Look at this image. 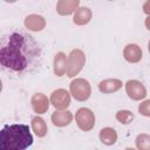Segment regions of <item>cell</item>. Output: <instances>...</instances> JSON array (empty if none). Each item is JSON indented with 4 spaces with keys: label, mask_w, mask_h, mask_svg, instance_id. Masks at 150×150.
Returning <instances> with one entry per match:
<instances>
[{
    "label": "cell",
    "mask_w": 150,
    "mask_h": 150,
    "mask_svg": "<svg viewBox=\"0 0 150 150\" xmlns=\"http://www.w3.org/2000/svg\"><path fill=\"white\" fill-rule=\"evenodd\" d=\"M42 61V47L26 30L11 29L0 36V69L25 76L39 68Z\"/></svg>",
    "instance_id": "6da1fadb"
},
{
    "label": "cell",
    "mask_w": 150,
    "mask_h": 150,
    "mask_svg": "<svg viewBox=\"0 0 150 150\" xmlns=\"http://www.w3.org/2000/svg\"><path fill=\"white\" fill-rule=\"evenodd\" d=\"M33 144V136L26 124H6L0 130V150H23Z\"/></svg>",
    "instance_id": "7a4b0ae2"
},
{
    "label": "cell",
    "mask_w": 150,
    "mask_h": 150,
    "mask_svg": "<svg viewBox=\"0 0 150 150\" xmlns=\"http://www.w3.org/2000/svg\"><path fill=\"white\" fill-rule=\"evenodd\" d=\"M70 90L73 93V96L80 101L87 100L89 97V93H90L88 82L82 79H77V80L73 81L70 84Z\"/></svg>",
    "instance_id": "3957f363"
},
{
    "label": "cell",
    "mask_w": 150,
    "mask_h": 150,
    "mask_svg": "<svg viewBox=\"0 0 150 150\" xmlns=\"http://www.w3.org/2000/svg\"><path fill=\"white\" fill-rule=\"evenodd\" d=\"M76 120H77V124L81 129L83 130H90L94 125V116L91 114V111L89 109H86V108H81L77 114H76Z\"/></svg>",
    "instance_id": "277c9868"
},
{
    "label": "cell",
    "mask_w": 150,
    "mask_h": 150,
    "mask_svg": "<svg viewBox=\"0 0 150 150\" xmlns=\"http://www.w3.org/2000/svg\"><path fill=\"white\" fill-rule=\"evenodd\" d=\"M52 103L54 104L55 108H59V109H63V108L68 107L70 103L69 94L63 89L55 90L52 94Z\"/></svg>",
    "instance_id": "5b68a950"
},
{
    "label": "cell",
    "mask_w": 150,
    "mask_h": 150,
    "mask_svg": "<svg viewBox=\"0 0 150 150\" xmlns=\"http://www.w3.org/2000/svg\"><path fill=\"white\" fill-rule=\"evenodd\" d=\"M127 90L129 93V96L137 100V98H142L145 96V89L142 86V83L137 82V81H129L127 83Z\"/></svg>",
    "instance_id": "8992f818"
},
{
    "label": "cell",
    "mask_w": 150,
    "mask_h": 150,
    "mask_svg": "<svg viewBox=\"0 0 150 150\" xmlns=\"http://www.w3.org/2000/svg\"><path fill=\"white\" fill-rule=\"evenodd\" d=\"M79 0H60L57 5V12L62 15L64 14H70L74 8L77 6Z\"/></svg>",
    "instance_id": "52a82bcc"
},
{
    "label": "cell",
    "mask_w": 150,
    "mask_h": 150,
    "mask_svg": "<svg viewBox=\"0 0 150 150\" xmlns=\"http://www.w3.org/2000/svg\"><path fill=\"white\" fill-rule=\"evenodd\" d=\"M32 102H33V107H34L35 111H38V112H40V114L43 112V111L48 108V100H47L43 95H41V94L35 95V96L33 97Z\"/></svg>",
    "instance_id": "ba28073f"
},
{
    "label": "cell",
    "mask_w": 150,
    "mask_h": 150,
    "mask_svg": "<svg viewBox=\"0 0 150 150\" xmlns=\"http://www.w3.org/2000/svg\"><path fill=\"white\" fill-rule=\"evenodd\" d=\"M52 120L55 125H66L71 121V115L69 111H63V112H55L52 116Z\"/></svg>",
    "instance_id": "9c48e42d"
},
{
    "label": "cell",
    "mask_w": 150,
    "mask_h": 150,
    "mask_svg": "<svg viewBox=\"0 0 150 150\" xmlns=\"http://www.w3.org/2000/svg\"><path fill=\"white\" fill-rule=\"evenodd\" d=\"M116 132L114 129H110V128H105V129H102L101 130V134H100V138L103 143L105 144H112L115 143L116 141Z\"/></svg>",
    "instance_id": "30bf717a"
},
{
    "label": "cell",
    "mask_w": 150,
    "mask_h": 150,
    "mask_svg": "<svg viewBox=\"0 0 150 150\" xmlns=\"http://www.w3.org/2000/svg\"><path fill=\"white\" fill-rule=\"evenodd\" d=\"M90 19V12L87 7H82L79 9V12L76 13L75 18H74V22L82 25V23H87Z\"/></svg>",
    "instance_id": "8fae6325"
},
{
    "label": "cell",
    "mask_w": 150,
    "mask_h": 150,
    "mask_svg": "<svg viewBox=\"0 0 150 150\" xmlns=\"http://www.w3.org/2000/svg\"><path fill=\"white\" fill-rule=\"evenodd\" d=\"M33 129L38 136H45V134L47 132V128L45 125V122L40 117L33 118Z\"/></svg>",
    "instance_id": "7c38bea8"
},
{
    "label": "cell",
    "mask_w": 150,
    "mask_h": 150,
    "mask_svg": "<svg viewBox=\"0 0 150 150\" xmlns=\"http://www.w3.org/2000/svg\"><path fill=\"white\" fill-rule=\"evenodd\" d=\"M62 64H64V55L62 53H59L55 57V73L59 76H62V74L66 69V67Z\"/></svg>",
    "instance_id": "4fadbf2b"
},
{
    "label": "cell",
    "mask_w": 150,
    "mask_h": 150,
    "mask_svg": "<svg viewBox=\"0 0 150 150\" xmlns=\"http://www.w3.org/2000/svg\"><path fill=\"white\" fill-rule=\"evenodd\" d=\"M117 120L121 122V123H124V124H127V123H129L132 118H134V115L130 112V111H128V110H121V111H118L117 112Z\"/></svg>",
    "instance_id": "5bb4252c"
}]
</instances>
